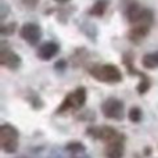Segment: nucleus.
<instances>
[{"label": "nucleus", "mask_w": 158, "mask_h": 158, "mask_svg": "<svg viewBox=\"0 0 158 158\" xmlns=\"http://www.w3.org/2000/svg\"><path fill=\"white\" fill-rule=\"evenodd\" d=\"M89 74L92 75L96 81L104 82V83H118L122 81V74H121L119 68L112 64H96V65L90 67Z\"/></svg>", "instance_id": "1"}, {"label": "nucleus", "mask_w": 158, "mask_h": 158, "mask_svg": "<svg viewBox=\"0 0 158 158\" xmlns=\"http://www.w3.org/2000/svg\"><path fill=\"white\" fill-rule=\"evenodd\" d=\"M18 131L13 125H8V123L2 125V128H0V146H2V150L4 153H15L18 150Z\"/></svg>", "instance_id": "2"}, {"label": "nucleus", "mask_w": 158, "mask_h": 158, "mask_svg": "<svg viewBox=\"0 0 158 158\" xmlns=\"http://www.w3.org/2000/svg\"><path fill=\"white\" fill-rule=\"evenodd\" d=\"M126 17H128V21L131 22L132 25H153L154 21V15H153V11L148 10V8H144L142 6L136 4H131L128 8H126Z\"/></svg>", "instance_id": "3"}, {"label": "nucleus", "mask_w": 158, "mask_h": 158, "mask_svg": "<svg viewBox=\"0 0 158 158\" xmlns=\"http://www.w3.org/2000/svg\"><path fill=\"white\" fill-rule=\"evenodd\" d=\"M85 103H86V89L85 87H78L64 98V101L58 107L57 112L61 114V112H65L68 110H78Z\"/></svg>", "instance_id": "4"}, {"label": "nucleus", "mask_w": 158, "mask_h": 158, "mask_svg": "<svg viewBox=\"0 0 158 158\" xmlns=\"http://www.w3.org/2000/svg\"><path fill=\"white\" fill-rule=\"evenodd\" d=\"M87 135H90L92 137L97 140H103V142H114L118 139H123V136H121L117 131H115L112 126H92V128L87 129Z\"/></svg>", "instance_id": "5"}, {"label": "nucleus", "mask_w": 158, "mask_h": 158, "mask_svg": "<svg viewBox=\"0 0 158 158\" xmlns=\"http://www.w3.org/2000/svg\"><path fill=\"white\" fill-rule=\"evenodd\" d=\"M101 112L106 118L121 121L123 118V103L118 98H107L101 106Z\"/></svg>", "instance_id": "6"}, {"label": "nucleus", "mask_w": 158, "mask_h": 158, "mask_svg": "<svg viewBox=\"0 0 158 158\" xmlns=\"http://www.w3.org/2000/svg\"><path fill=\"white\" fill-rule=\"evenodd\" d=\"M19 35H21V38L24 39L27 43L33 46V44L39 43V40H40L42 29L39 25L33 24V22H28V24L22 25L21 31H19Z\"/></svg>", "instance_id": "7"}, {"label": "nucleus", "mask_w": 158, "mask_h": 158, "mask_svg": "<svg viewBox=\"0 0 158 158\" xmlns=\"http://www.w3.org/2000/svg\"><path fill=\"white\" fill-rule=\"evenodd\" d=\"M0 64H2V67H4V68H8V69H11V71H14V69L19 68V65H21V58L11 49L2 47V52H0Z\"/></svg>", "instance_id": "8"}, {"label": "nucleus", "mask_w": 158, "mask_h": 158, "mask_svg": "<svg viewBox=\"0 0 158 158\" xmlns=\"http://www.w3.org/2000/svg\"><path fill=\"white\" fill-rule=\"evenodd\" d=\"M58 50H60V47H58L57 43H54V42H46L44 44H42L39 47L38 57L43 61H49L58 54Z\"/></svg>", "instance_id": "9"}, {"label": "nucleus", "mask_w": 158, "mask_h": 158, "mask_svg": "<svg viewBox=\"0 0 158 158\" xmlns=\"http://www.w3.org/2000/svg\"><path fill=\"white\" fill-rule=\"evenodd\" d=\"M123 139H118L114 142H110L106 148L107 158H122L123 157Z\"/></svg>", "instance_id": "10"}, {"label": "nucleus", "mask_w": 158, "mask_h": 158, "mask_svg": "<svg viewBox=\"0 0 158 158\" xmlns=\"http://www.w3.org/2000/svg\"><path fill=\"white\" fill-rule=\"evenodd\" d=\"M150 25H143V24H139V25H132L131 31H129L128 36L132 42H140L142 39H144L146 36L148 35L150 32Z\"/></svg>", "instance_id": "11"}, {"label": "nucleus", "mask_w": 158, "mask_h": 158, "mask_svg": "<svg viewBox=\"0 0 158 158\" xmlns=\"http://www.w3.org/2000/svg\"><path fill=\"white\" fill-rule=\"evenodd\" d=\"M143 63V67L147 69H156L158 68V52H154V53H148L143 57L142 60Z\"/></svg>", "instance_id": "12"}, {"label": "nucleus", "mask_w": 158, "mask_h": 158, "mask_svg": "<svg viewBox=\"0 0 158 158\" xmlns=\"http://www.w3.org/2000/svg\"><path fill=\"white\" fill-rule=\"evenodd\" d=\"M107 6H108V2H107V0H98V2H96V3H94V6H93V7L90 8L89 13L92 14V15L101 17L104 13H106Z\"/></svg>", "instance_id": "13"}, {"label": "nucleus", "mask_w": 158, "mask_h": 158, "mask_svg": "<svg viewBox=\"0 0 158 158\" xmlns=\"http://www.w3.org/2000/svg\"><path fill=\"white\" fill-rule=\"evenodd\" d=\"M142 117H143V112L139 107H132L131 111H129V119L132 122H140L142 121Z\"/></svg>", "instance_id": "14"}, {"label": "nucleus", "mask_w": 158, "mask_h": 158, "mask_svg": "<svg viewBox=\"0 0 158 158\" xmlns=\"http://www.w3.org/2000/svg\"><path fill=\"white\" fill-rule=\"evenodd\" d=\"M65 148H67L68 151H74V153H78V151H83V150H85L83 144H82V143H78V142L69 143V144L65 146Z\"/></svg>", "instance_id": "15"}, {"label": "nucleus", "mask_w": 158, "mask_h": 158, "mask_svg": "<svg viewBox=\"0 0 158 158\" xmlns=\"http://www.w3.org/2000/svg\"><path fill=\"white\" fill-rule=\"evenodd\" d=\"M15 31V24H8V25H3L2 27V35H10Z\"/></svg>", "instance_id": "16"}, {"label": "nucleus", "mask_w": 158, "mask_h": 158, "mask_svg": "<svg viewBox=\"0 0 158 158\" xmlns=\"http://www.w3.org/2000/svg\"><path fill=\"white\" fill-rule=\"evenodd\" d=\"M22 2L27 6H29V7H35V6L38 4V0H22Z\"/></svg>", "instance_id": "17"}, {"label": "nucleus", "mask_w": 158, "mask_h": 158, "mask_svg": "<svg viewBox=\"0 0 158 158\" xmlns=\"http://www.w3.org/2000/svg\"><path fill=\"white\" fill-rule=\"evenodd\" d=\"M54 2H57V3H67V2H69V0H54Z\"/></svg>", "instance_id": "18"}]
</instances>
